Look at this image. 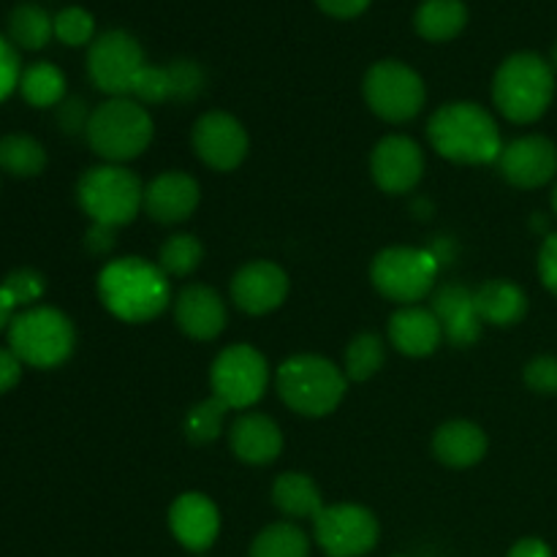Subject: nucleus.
I'll use <instances>...</instances> for the list:
<instances>
[{"label": "nucleus", "instance_id": "72a5a7b5", "mask_svg": "<svg viewBox=\"0 0 557 557\" xmlns=\"http://www.w3.org/2000/svg\"><path fill=\"white\" fill-rule=\"evenodd\" d=\"M54 38L65 47H85L96 41V20L82 5H69V9L54 14Z\"/></svg>", "mask_w": 557, "mask_h": 557}, {"label": "nucleus", "instance_id": "a211bd4d", "mask_svg": "<svg viewBox=\"0 0 557 557\" xmlns=\"http://www.w3.org/2000/svg\"><path fill=\"white\" fill-rule=\"evenodd\" d=\"M174 321L190 341H215L228 324V308L215 288L205 283H188L174 297Z\"/></svg>", "mask_w": 557, "mask_h": 557}, {"label": "nucleus", "instance_id": "2f4dec72", "mask_svg": "<svg viewBox=\"0 0 557 557\" xmlns=\"http://www.w3.org/2000/svg\"><path fill=\"white\" fill-rule=\"evenodd\" d=\"M232 408L223 400H218L215 395H210L207 400L196 403V406L188 408L183 422V433L190 444L205 446L212 444L223 435V428H226V417Z\"/></svg>", "mask_w": 557, "mask_h": 557}, {"label": "nucleus", "instance_id": "0eeeda50", "mask_svg": "<svg viewBox=\"0 0 557 557\" xmlns=\"http://www.w3.org/2000/svg\"><path fill=\"white\" fill-rule=\"evenodd\" d=\"M9 348L27 368L54 370L74 354L76 326L63 310L36 305L14 315L9 326Z\"/></svg>", "mask_w": 557, "mask_h": 557}, {"label": "nucleus", "instance_id": "f8f14e48", "mask_svg": "<svg viewBox=\"0 0 557 557\" xmlns=\"http://www.w3.org/2000/svg\"><path fill=\"white\" fill-rule=\"evenodd\" d=\"M145 69L141 44L128 30H107L87 49V76L112 98L131 96L136 74Z\"/></svg>", "mask_w": 557, "mask_h": 557}, {"label": "nucleus", "instance_id": "a18cd8bd", "mask_svg": "<svg viewBox=\"0 0 557 557\" xmlns=\"http://www.w3.org/2000/svg\"><path fill=\"white\" fill-rule=\"evenodd\" d=\"M506 557H553V549H549V544L542 542V539L528 536L520 539Z\"/></svg>", "mask_w": 557, "mask_h": 557}, {"label": "nucleus", "instance_id": "7c9ffc66", "mask_svg": "<svg viewBox=\"0 0 557 557\" xmlns=\"http://www.w3.org/2000/svg\"><path fill=\"white\" fill-rule=\"evenodd\" d=\"M386 362V341L375 332H362L354 337L343 354V373L348 381H370Z\"/></svg>", "mask_w": 557, "mask_h": 557}, {"label": "nucleus", "instance_id": "09e8293b", "mask_svg": "<svg viewBox=\"0 0 557 557\" xmlns=\"http://www.w3.org/2000/svg\"><path fill=\"white\" fill-rule=\"evenodd\" d=\"M553 210H555V215H557V185H555V190H553Z\"/></svg>", "mask_w": 557, "mask_h": 557}, {"label": "nucleus", "instance_id": "473e14b6", "mask_svg": "<svg viewBox=\"0 0 557 557\" xmlns=\"http://www.w3.org/2000/svg\"><path fill=\"white\" fill-rule=\"evenodd\" d=\"M205 261V245L194 234H172L158 250V267L166 272V277H188Z\"/></svg>", "mask_w": 557, "mask_h": 557}, {"label": "nucleus", "instance_id": "6e6552de", "mask_svg": "<svg viewBox=\"0 0 557 557\" xmlns=\"http://www.w3.org/2000/svg\"><path fill=\"white\" fill-rule=\"evenodd\" d=\"M370 281L375 292L389 302H397L400 308L417 305L433 294L438 281V256L411 245H392L375 253L370 264Z\"/></svg>", "mask_w": 557, "mask_h": 557}, {"label": "nucleus", "instance_id": "20e7f679", "mask_svg": "<svg viewBox=\"0 0 557 557\" xmlns=\"http://www.w3.org/2000/svg\"><path fill=\"white\" fill-rule=\"evenodd\" d=\"M346 373L319 354H294L277 368L275 389L294 413L308 419L330 417L346 397Z\"/></svg>", "mask_w": 557, "mask_h": 557}, {"label": "nucleus", "instance_id": "f3484780", "mask_svg": "<svg viewBox=\"0 0 557 557\" xmlns=\"http://www.w3.org/2000/svg\"><path fill=\"white\" fill-rule=\"evenodd\" d=\"M169 531L188 553H207L221 536V509L205 493H183L169 506Z\"/></svg>", "mask_w": 557, "mask_h": 557}, {"label": "nucleus", "instance_id": "7ed1b4c3", "mask_svg": "<svg viewBox=\"0 0 557 557\" xmlns=\"http://www.w3.org/2000/svg\"><path fill=\"white\" fill-rule=\"evenodd\" d=\"M555 98V69L536 52H515L493 76V103L511 123H536Z\"/></svg>", "mask_w": 557, "mask_h": 557}, {"label": "nucleus", "instance_id": "ea45409f", "mask_svg": "<svg viewBox=\"0 0 557 557\" xmlns=\"http://www.w3.org/2000/svg\"><path fill=\"white\" fill-rule=\"evenodd\" d=\"M87 120H90V112L82 98H65L58 107V125L63 134H85Z\"/></svg>", "mask_w": 557, "mask_h": 557}, {"label": "nucleus", "instance_id": "e433bc0d", "mask_svg": "<svg viewBox=\"0 0 557 557\" xmlns=\"http://www.w3.org/2000/svg\"><path fill=\"white\" fill-rule=\"evenodd\" d=\"M3 288L9 292V297L14 299L16 308H36L38 299L47 292V281H44L41 272L30 270V267H20V270L9 272L3 277Z\"/></svg>", "mask_w": 557, "mask_h": 557}, {"label": "nucleus", "instance_id": "4be33fe9", "mask_svg": "<svg viewBox=\"0 0 557 557\" xmlns=\"http://www.w3.org/2000/svg\"><path fill=\"white\" fill-rule=\"evenodd\" d=\"M386 332H389V343L395 346V351L411 359L430 357L444 343L441 321L435 319L433 310L422 308V305H406V308L395 310L389 315Z\"/></svg>", "mask_w": 557, "mask_h": 557}, {"label": "nucleus", "instance_id": "b1692460", "mask_svg": "<svg viewBox=\"0 0 557 557\" xmlns=\"http://www.w3.org/2000/svg\"><path fill=\"white\" fill-rule=\"evenodd\" d=\"M473 302H476V313L484 326L490 324L506 330V326L520 324L528 313V294L506 277L484 281L473 292Z\"/></svg>", "mask_w": 557, "mask_h": 557}, {"label": "nucleus", "instance_id": "39448f33", "mask_svg": "<svg viewBox=\"0 0 557 557\" xmlns=\"http://www.w3.org/2000/svg\"><path fill=\"white\" fill-rule=\"evenodd\" d=\"M152 134H156V125H152L147 107L123 96L109 98L92 109L85 139L103 163L123 166L150 147Z\"/></svg>", "mask_w": 557, "mask_h": 557}, {"label": "nucleus", "instance_id": "58836bf2", "mask_svg": "<svg viewBox=\"0 0 557 557\" xmlns=\"http://www.w3.org/2000/svg\"><path fill=\"white\" fill-rule=\"evenodd\" d=\"M20 52H16L14 44L5 36H0V103L11 96L14 90H20Z\"/></svg>", "mask_w": 557, "mask_h": 557}, {"label": "nucleus", "instance_id": "79ce46f5", "mask_svg": "<svg viewBox=\"0 0 557 557\" xmlns=\"http://www.w3.org/2000/svg\"><path fill=\"white\" fill-rule=\"evenodd\" d=\"M22 359L11 348H0V395L14 389L22 381Z\"/></svg>", "mask_w": 557, "mask_h": 557}, {"label": "nucleus", "instance_id": "4c0bfd02", "mask_svg": "<svg viewBox=\"0 0 557 557\" xmlns=\"http://www.w3.org/2000/svg\"><path fill=\"white\" fill-rule=\"evenodd\" d=\"M528 389L536 395H557V357H536L525 364Z\"/></svg>", "mask_w": 557, "mask_h": 557}, {"label": "nucleus", "instance_id": "c756f323", "mask_svg": "<svg viewBox=\"0 0 557 557\" xmlns=\"http://www.w3.org/2000/svg\"><path fill=\"white\" fill-rule=\"evenodd\" d=\"M0 169L11 177H38L47 169V150L27 134H9L0 139Z\"/></svg>", "mask_w": 557, "mask_h": 557}, {"label": "nucleus", "instance_id": "1a4fd4ad", "mask_svg": "<svg viewBox=\"0 0 557 557\" xmlns=\"http://www.w3.org/2000/svg\"><path fill=\"white\" fill-rule=\"evenodd\" d=\"M362 96L375 117L400 125L422 112L428 103V87L403 60H379L364 74Z\"/></svg>", "mask_w": 557, "mask_h": 557}, {"label": "nucleus", "instance_id": "cd10ccee", "mask_svg": "<svg viewBox=\"0 0 557 557\" xmlns=\"http://www.w3.org/2000/svg\"><path fill=\"white\" fill-rule=\"evenodd\" d=\"M54 36V16L38 3H20L9 14V38L20 49H44Z\"/></svg>", "mask_w": 557, "mask_h": 557}, {"label": "nucleus", "instance_id": "c85d7f7f", "mask_svg": "<svg viewBox=\"0 0 557 557\" xmlns=\"http://www.w3.org/2000/svg\"><path fill=\"white\" fill-rule=\"evenodd\" d=\"M248 557H310V536L292 520L272 522L250 542Z\"/></svg>", "mask_w": 557, "mask_h": 557}, {"label": "nucleus", "instance_id": "f257e3e1", "mask_svg": "<svg viewBox=\"0 0 557 557\" xmlns=\"http://www.w3.org/2000/svg\"><path fill=\"white\" fill-rule=\"evenodd\" d=\"M98 299L114 319L125 324H147L166 313L172 286L166 272L141 256H123L98 272Z\"/></svg>", "mask_w": 557, "mask_h": 557}, {"label": "nucleus", "instance_id": "f03ea898", "mask_svg": "<svg viewBox=\"0 0 557 557\" xmlns=\"http://www.w3.org/2000/svg\"><path fill=\"white\" fill-rule=\"evenodd\" d=\"M428 139L441 158L466 166L495 163L504 152V139L493 114L473 101H451L433 112Z\"/></svg>", "mask_w": 557, "mask_h": 557}, {"label": "nucleus", "instance_id": "2eb2a0df", "mask_svg": "<svg viewBox=\"0 0 557 557\" xmlns=\"http://www.w3.org/2000/svg\"><path fill=\"white\" fill-rule=\"evenodd\" d=\"M288 288H292V281H288L286 270L281 264L256 259L234 272L228 294H232V302L243 313L267 315L286 302Z\"/></svg>", "mask_w": 557, "mask_h": 557}, {"label": "nucleus", "instance_id": "8fccbe9b", "mask_svg": "<svg viewBox=\"0 0 557 557\" xmlns=\"http://www.w3.org/2000/svg\"><path fill=\"white\" fill-rule=\"evenodd\" d=\"M395 557H406V555H395Z\"/></svg>", "mask_w": 557, "mask_h": 557}, {"label": "nucleus", "instance_id": "6ab92c4d", "mask_svg": "<svg viewBox=\"0 0 557 557\" xmlns=\"http://www.w3.org/2000/svg\"><path fill=\"white\" fill-rule=\"evenodd\" d=\"M201 201L199 180L188 172H161L145 185V212L156 223L174 226L188 221Z\"/></svg>", "mask_w": 557, "mask_h": 557}, {"label": "nucleus", "instance_id": "423d86ee", "mask_svg": "<svg viewBox=\"0 0 557 557\" xmlns=\"http://www.w3.org/2000/svg\"><path fill=\"white\" fill-rule=\"evenodd\" d=\"M76 201L92 223L109 228L128 226L145 210V183L131 169L101 163L79 177Z\"/></svg>", "mask_w": 557, "mask_h": 557}, {"label": "nucleus", "instance_id": "49530a36", "mask_svg": "<svg viewBox=\"0 0 557 557\" xmlns=\"http://www.w3.org/2000/svg\"><path fill=\"white\" fill-rule=\"evenodd\" d=\"M14 310H16L14 299L9 297V292H5L3 283H0V332L9 330L11 326V321H14V315H16Z\"/></svg>", "mask_w": 557, "mask_h": 557}, {"label": "nucleus", "instance_id": "de8ad7c7", "mask_svg": "<svg viewBox=\"0 0 557 557\" xmlns=\"http://www.w3.org/2000/svg\"><path fill=\"white\" fill-rule=\"evenodd\" d=\"M549 65H553V69L557 71V41H555V47H553V54H549Z\"/></svg>", "mask_w": 557, "mask_h": 557}, {"label": "nucleus", "instance_id": "dca6fc26", "mask_svg": "<svg viewBox=\"0 0 557 557\" xmlns=\"http://www.w3.org/2000/svg\"><path fill=\"white\" fill-rule=\"evenodd\" d=\"M498 169L504 180L515 188H542L557 174V147L547 136H520L504 145L498 158Z\"/></svg>", "mask_w": 557, "mask_h": 557}, {"label": "nucleus", "instance_id": "37998d69", "mask_svg": "<svg viewBox=\"0 0 557 557\" xmlns=\"http://www.w3.org/2000/svg\"><path fill=\"white\" fill-rule=\"evenodd\" d=\"M370 3L373 0H315V5L335 20H354V16L364 14Z\"/></svg>", "mask_w": 557, "mask_h": 557}, {"label": "nucleus", "instance_id": "412c9836", "mask_svg": "<svg viewBox=\"0 0 557 557\" xmlns=\"http://www.w3.org/2000/svg\"><path fill=\"white\" fill-rule=\"evenodd\" d=\"M232 455L245 466H270L283 451V433L277 422L267 413L248 411L234 419L228 428Z\"/></svg>", "mask_w": 557, "mask_h": 557}, {"label": "nucleus", "instance_id": "ddd939ff", "mask_svg": "<svg viewBox=\"0 0 557 557\" xmlns=\"http://www.w3.org/2000/svg\"><path fill=\"white\" fill-rule=\"evenodd\" d=\"M190 145L199 161L215 172H234L250 152V136L234 114L212 109L194 123Z\"/></svg>", "mask_w": 557, "mask_h": 557}, {"label": "nucleus", "instance_id": "bb28decb", "mask_svg": "<svg viewBox=\"0 0 557 557\" xmlns=\"http://www.w3.org/2000/svg\"><path fill=\"white\" fill-rule=\"evenodd\" d=\"M20 92L30 107L58 109L65 101V74L54 63L38 60L22 69Z\"/></svg>", "mask_w": 557, "mask_h": 557}, {"label": "nucleus", "instance_id": "5701e85b", "mask_svg": "<svg viewBox=\"0 0 557 557\" xmlns=\"http://www.w3.org/2000/svg\"><path fill=\"white\" fill-rule=\"evenodd\" d=\"M487 433L468 419H451V422L441 424L433 435L435 460L444 462L446 468H457V471L479 466L487 457Z\"/></svg>", "mask_w": 557, "mask_h": 557}, {"label": "nucleus", "instance_id": "aec40b11", "mask_svg": "<svg viewBox=\"0 0 557 557\" xmlns=\"http://www.w3.org/2000/svg\"><path fill=\"white\" fill-rule=\"evenodd\" d=\"M435 319L441 321L444 337L457 348H468L482 337V319L476 313L473 292L462 283H446L433 294Z\"/></svg>", "mask_w": 557, "mask_h": 557}, {"label": "nucleus", "instance_id": "f704fd0d", "mask_svg": "<svg viewBox=\"0 0 557 557\" xmlns=\"http://www.w3.org/2000/svg\"><path fill=\"white\" fill-rule=\"evenodd\" d=\"M139 101L141 107H156V103L172 101V85H169L166 65H147L136 74L134 85H131V96Z\"/></svg>", "mask_w": 557, "mask_h": 557}, {"label": "nucleus", "instance_id": "9b49d317", "mask_svg": "<svg viewBox=\"0 0 557 557\" xmlns=\"http://www.w3.org/2000/svg\"><path fill=\"white\" fill-rule=\"evenodd\" d=\"M379 539L381 522L368 506L330 504L313 520V542L326 557H364Z\"/></svg>", "mask_w": 557, "mask_h": 557}, {"label": "nucleus", "instance_id": "a878e982", "mask_svg": "<svg viewBox=\"0 0 557 557\" xmlns=\"http://www.w3.org/2000/svg\"><path fill=\"white\" fill-rule=\"evenodd\" d=\"M468 25V5L462 0H422L413 27L424 41L444 44L460 36Z\"/></svg>", "mask_w": 557, "mask_h": 557}, {"label": "nucleus", "instance_id": "c03bdc74", "mask_svg": "<svg viewBox=\"0 0 557 557\" xmlns=\"http://www.w3.org/2000/svg\"><path fill=\"white\" fill-rule=\"evenodd\" d=\"M114 232H117V228H109V226H101V223H92V228L87 232V237H85L87 248H90L92 253H98V256L109 253V250L114 248V243H117V239H114Z\"/></svg>", "mask_w": 557, "mask_h": 557}, {"label": "nucleus", "instance_id": "c9c22d12", "mask_svg": "<svg viewBox=\"0 0 557 557\" xmlns=\"http://www.w3.org/2000/svg\"><path fill=\"white\" fill-rule=\"evenodd\" d=\"M166 71L169 85H172V101H196L205 92L207 74L194 60H172Z\"/></svg>", "mask_w": 557, "mask_h": 557}, {"label": "nucleus", "instance_id": "393cba45", "mask_svg": "<svg viewBox=\"0 0 557 557\" xmlns=\"http://www.w3.org/2000/svg\"><path fill=\"white\" fill-rule=\"evenodd\" d=\"M272 506L288 520H315L326 504L313 476L302 471H286L272 482Z\"/></svg>", "mask_w": 557, "mask_h": 557}, {"label": "nucleus", "instance_id": "a19ab883", "mask_svg": "<svg viewBox=\"0 0 557 557\" xmlns=\"http://www.w3.org/2000/svg\"><path fill=\"white\" fill-rule=\"evenodd\" d=\"M539 275L542 283L557 297V232L549 234L539 250Z\"/></svg>", "mask_w": 557, "mask_h": 557}, {"label": "nucleus", "instance_id": "9d476101", "mask_svg": "<svg viewBox=\"0 0 557 557\" xmlns=\"http://www.w3.org/2000/svg\"><path fill=\"white\" fill-rule=\"evenodd\" d=\"M270 386V362L250 343L226 346L210 364V389L232 411H248Z\"/></svg>", "mask_w": 557, "mask_h": 557}, {"label": "nucleus", "instance_id": "4468645a", "mask_svg": "<svg viewBox=\"0 0 557 557\" xmlns=\"http://www.w3.org/2000/svg\"><path fill=\"white\" fill-rule=\"evenodd\" d=\"M424 166H428V158H424L422 145L411 136L389 134L370 152L373 183L392 196L411 194L424 177Z\"/></svg>", "mask_w": 557, "mask_h": 557}]
</instances>
